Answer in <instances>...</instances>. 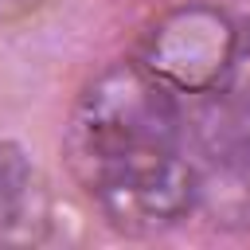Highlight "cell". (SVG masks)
<instances>
[{
  "label": "cell",
  "mask_w": 250,
  "mask_h": 250,
  "mask_svg": "<svg viewBox=\"0 0 250 250\" xmlns=\"http://www.w3.org/2000/svg\"><path fill=\"white\" fill-rule=\"evenodd\" d=\"M66 156L78 184L129 234L172 227L195 199V172L180 152L176 94L141 62L109 66L78 98Z\"/></svg>",
  "instance_id": "cell-1"
},
{
  "label": "cell",
  "mask_w": 250,
  "mask_h": 250,
  "mask_svg": "<svg viewBox=\"0 0 250 250\" xmlns=\"http://www.w3.org/2000/svg\"><path fill=\"white\" fill-rule=\"evenodd\" d=\"M234 43L238 31L227 12L211 4H184L148 31L141 66L172 94H211L227 78Z\"/></svg>",
  "instance_id": "cell-2"
},
{
  "label": "cell",
  "mask_w": 250,
  "mask_h": 250,
  "mask_svg": "<svg viewBox=\"0 0 250 250\" xmlns=\"http://www.w3.org/2000/svg\"><path fill=\"white\" fill-rule=\"evenodd\" d=\"M47 230V191L20 148L0 145V242H39Z\"/></svg>",
  "instance_id": "cell-3"
},
{
  "label": "cell",
  "mask_w": 250,
  "mask_h": 250,
  "mask_svg": "<svg viewBox=\"0 0 250 250\" xmlns=\"http://www.w3.org/2000/svg\"><path fill=\"white\" fill-rule=\"evenodd\" d=\"M211 94H223L219 102H227L238 117L250 121V27L238 31V43H234V55H230L227 78H223Z\"/></svg>",
  "instance_id": "cell-4"
}]
</instances>
